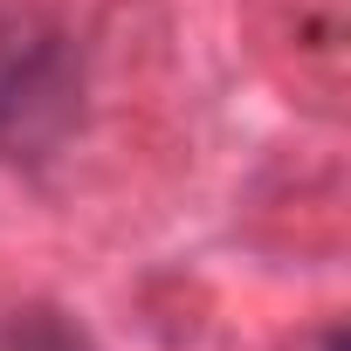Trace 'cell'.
<instances>
[{"label": "cell", "instance_id": "obj_1", "mask_svg": "<svg viewBox=\"0 0 351 351\" xmlns=\"http://www.w3.org/2000/svg\"><path fill=\"white\" fill-rule=\"evenodd\" d=\"M83 69L69 35L42 21H8L0 28V158H49L62 131L76 124Z\"/></svg>", "mask_w": 351, "mask_h": 351}, {"label": "cell", "instance_id": "obj_2", "mask_svg": "<svg viewBox=\"0 0 351 351\" xmlns=\"http://www.w3.org/2000/svg\"><path fill=\"white\" fill-rule=\"evenodd\" d=\"M0 351H83V330H69L56 310H14L0 324Z\"/></svg>", "mask_w": 351, "mask_h": 351}, {"label": "cell", "instance_id": "obj_3", "mask_svg": "<svg viewBox=\"0 0 351 351\" xmlns=\"http://www.w3.org/2000/svg\"><path fill=\"white\" fill-rule=\"evenodd\" d=\"M324 351H344V337H337V330H330V337H324Z\"/></svg>", "mask_w": 351, "mask_h": 351}]
</instances>
